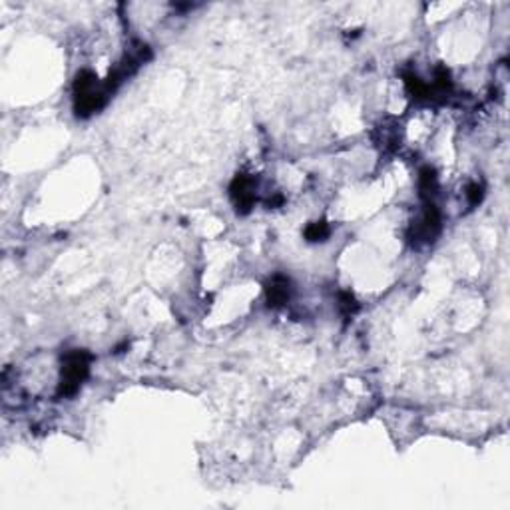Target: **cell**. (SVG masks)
<instances>
[{"label": "cell", "instance_id": "cell-1", "mask_svg": "<svg viewBox=\"0 0 510 510\" xmlns=\"http://www.w3.org/2000/svg\"><path fill=\"white\" fill-rule=\"evenodd\" d=\"M96 80L98 78L94 76L90 70H82L74 80V96H76L74 108H76L78 116H82V118L92 116L94 112L100 110L108 100L110 90L106 88V84L100 86Z\"/></svg>", "mask_w": 510, "mask_h": 510}, {"label": "cell", "instance_id": "cell-2", "mask_svg": "<svg viewBox=\"0 0 510 510\" xmlns=\"http://www.w3.org/2000/svg\"><path fill=\"white\" fill-rule=\"evenodd\" d=\"M90 361L92 355L86 351H80L74 349L64 357V363H62V381H60V389H58V395H64L70 397L78 393V389L82 387V383L86 381L90 373Z\"/></svg>", "mask_w": 510, "mask_h": 510}, {"label": "cell", "instance_id": "cell-3", "mask_svg": "<svg viewBox=\"0 0 510 510\" xmlns=\"http://www.w3.org/2000/svg\"><path fill=\"white\" fill-rule=\"evenodd\" d=\"M230 196H232L237 213H249L255 203L254 178H249L245 174H237L230 186Z\"/></svg>", "mask_w": 510, "mask_h": 510}, {"label": "cell", "instance_id": "cell-4", "mask_svg": "<svg viewBox=\"0 0 510 510\" xmlns=\"http://www.w3.org/2000/svg\"><path fill=\"white\" fill-rule=\"evenodd\" d=\"M441 232V213L434 208L433 203H429L425 208L421 223L417 225V235L425 239V242H433L437 233Z\"/></svg>", "mask_w": 510, "mask_h": 510}, {"label": "cell", "instance_id": "cell-5", "mask_svg": "<svg viewBox=\"0 0 510 510\" xmlns=\"http://www.w3.org/2000/svg\"><path fill=\"white\" fill-rule=\"evenodd\" d=\"M267 303L269 307H281L285 305L289 300V293H291V285H289V279L283 275H275L267 283Z\"/></svg>", "mask_w": 510, "mask_h": 510}, {"label": "cell", "instance_id": "cell-6", "mask_svg": "<svg viewBox=\"0 0 510 510\" xmlns=\"http://www.w3.org/2000/svg\"><path fill=\"white\" fill-rule=\"evenodd\" d=\"M419 189H421L422 196H429L434 194L437 189V172L433 167H422L421 176H419Z\"/></svg>", "mask_w": 510, "mask_h": 510}, {"label": "cell", "instance_id": "cell-7", "mask_svg": "<svg viewBox=\"0 0 510 510\" xmlns=\"http://www.w3.org/2000/svg\"><path fill=\"white\" fill-rule=\"evenodd\" d=\"M305 237H307V242H323L329 237V225L325 222L309 223L305 230Z\"/></svg>", "mask_w": 510, "mask_h": 510}, {"label": "cell", "instance_id": "cell-8", "mask_svg": "<svg viewBox=\"0 0 510 510\" xmlns=\"http://www.w3.org/2000/svg\"><path fill=\"white\" fill-rule=\"evenodd\" d=\"M466 200H468L470 206H478V203L482 201V186L470 184V186L466 188Z\"/></svg>", "mask_w": 510, "mask_h": 510}, {"label": "cell", "instance_id": "cell-9", "mask_svg": "<svg viewBox=\"0 0 510 510\" xmlns=\"http://www.w3.org/2000/svg\"><path fill=\"white\" fill-rule=\"evenodd\" d=\"M341 309H343L345 315H351V313H355L357 311V301L353 295H349V293H343L341 295Z\"/></svg>", "mask_w": 510, "mask_h": 510}]
</instances>
